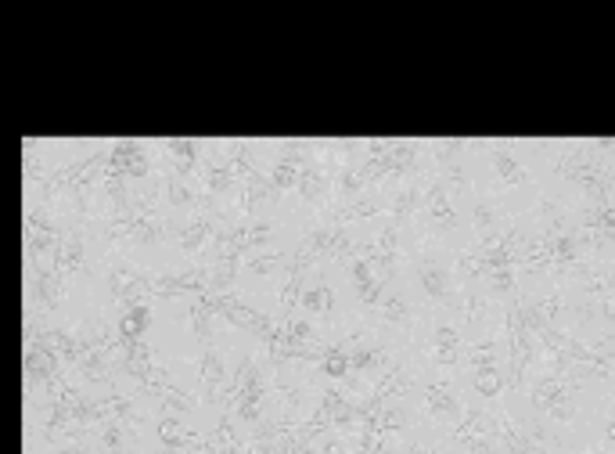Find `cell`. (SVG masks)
<instances>
[{
	"mask_svg": "<svg viewBox=\"0 0 615 454\" xmlns=\"http://www.w3.org/2000/svg\"><path fill=\"white\" fill-rule=\"evenodd\" d=\"M105 170L123 177V181H137V177H148L152 163H148L144 145H137V141H119V145H112L105 152Z\"/></svg>",
	"mask_w": 615,
	"mask_h": 454,
	"instance_id": "cell-1",
	"label": "cell"
},
{
	"mask_svg": "<svg viewBox=\"0 0 615 454\" xmlns=\"http://www.w3.org/2000/svg\"><path fill=\"white\" fill-rule=\"evenodd\" d=\"M108 289H112V296H116L123 307H130V303H148L152 300V274L119 267V271L108 274Z\"/></svg>",
	"mask_w": 615,
	"mask_h": 454,
	"instance_id": "cell-2",
	"label": "cell"
},
{
	"mask_svg": "<svg viewBox=\"0 0 615 454\" xmlns=\"http://www.w3.org/2000/svg\"><path fill=\"white\" fill-rule=\"evenodd\" d=\"M216 235H220V224H216L213 217H202V213H195L191 217V224L184 227V231H177V242L184 253H202V249H213Z\"/></svg>",
	"mask_w": 615,
	"mask_h": 454,
	"instance_id": "cell-3",
	"label": "cell"
},
{
	"mask_svg": "<svg viewBox=\"0 0 615 454\" xmlns=\"http://www.w3.org/2000/svg\"><path fill=\"white\" fill-rule=\"evenodd\" d=\"M83 264H87V253H83V242L80 235H62V242L54 246V256H51V271L62 274V278H72V274H80Z\"/></svg>",
	"mask_w": 615,
	"mask_h": 454,
	"instance_id": "cell-4",
	"label": "cell"
},
{
	"mask_svg": "<svg viewBox=\"0 0 615 454\" xmlns=\"http://www.w3.org/2000/svg\"><path fill=\"white\" fill-rule=\"evenodd\" d=\"M198 379H202V397L205 400H220L223 404V393H227L231 375H227L223 361L216 357V350H205L202 354V372H198Z\"/></svg>",
	"mask_w": 615,
	"mask_h": 454,
	"instance_id": "cell-5",
	"label": "cell"
},
{
	"mask_svg": "<svg viewBox=\"0 0 615 454\" xmlns=\"http://www.w3.org/2000/svg\"><path fill=\"white\" fill-rule=\"evenodd\" d=\"M148 325H152V307H148V303H130L116 325V336L123 339V343H134V339H144Z\"/></svg>",
	"mask_w": 615,
	"mask_h": 454,
	"instance_id": "cell-6",
	"label": "cell"
},
{
	"mask_svg": "<svg viewBox=\"0 0 615 454\" xmlns=\"http://www.w3.org/2000/svg\"><path fill=\"white\" fill-rule=\"evenodd\" d=\"M299 303H303L306 314H328L331 310V289L328 285H313V289H306L303 296H299Z\"/></svg>",
	"mask_w": 615,
	"mask_h": 454,
	"instance_id": "cell-7",
	"label": "cell"
},
{
	"mask_svg": "<svg viewBox=\"0 0 615 454\" xmlns=\"http://www.w3.org/2000/svg\"><path fill=\"white\" fill-rule=\"evenodd\" d=\"M324 372L335 375V379L346 375L349 372V354L346 350H328V354H324Z\"/></svg>",
	"mask_w": 615,
	"mask_h": 454,
	"instance_id": "cell-8",
	"label": "cell"
},
{
	"mask_svg": "<svg viewBox=\"0 0 615 454\" xmlns=\"http://www.w3.org/2000/svg\"><path fill=\"white\" fill-rule=\"evenodd\" d=\"M277 264H281V256H252V260H245V267L252 274H270Z\"/></svg>",
	"mask_w": 615,
	"mask_h": 454,
	"instance_id": "cell-9",
	"label": "cell"
}]
</instances>
